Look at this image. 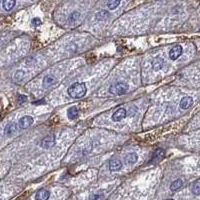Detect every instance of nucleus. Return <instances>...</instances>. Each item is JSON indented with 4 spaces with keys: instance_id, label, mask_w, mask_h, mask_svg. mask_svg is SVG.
I'll list each match as a JSON object with an SVG mask.
<instances>
[{
    "instance_id": "obj_16",
    "label": "nucleus",
    "mask_w": 200,
    "mask_h": 200,
    "mask_svg": "<svg viewBox=\"0 0 200 200\" xmlns=\"http://www.w3.org/2000/svg\"><path fill=\"white\" fill-rule=\"evenodd\" d=\"M182 184H183V182H182L181 179H177L175 181H173L172 182V184L170 185V189H171L172 191H175V190H178L180 188V187L182 186Z\"/></svg>"
},
{
    "instance_id": "obj_5",
    "label": "nucleus",
    "mask_w": 200,
    "mask_h": 200,
    "mask_svg": "<svg viewBox=\"0 0 200 200\" xmlns=\"http://www.w3.org/2000/svg\"><path fill=\"white\" fill-rule=\"evenodd\" d=\"M41 147H43V148H50V147H52L54 144H55V136L54 135H48V136H46L45 138H43L41 140Z\"/></svg>"
},
{
    "instance_id": "obj_23",
    "label": "nucleus",
    "mask_w": 200,
    "mask_h": 200,
    "mask_svg": "<svg viewBox=\"0 0 200 200\" xmlns=\"http://www.w3.org/2000/svg\"><path fill=\"white\" fill-rule=\"evenodd\" d=\"M24 71L23 70H17L15 72V74H14V78L16 80H21L23 77H24Z\"/></svg>"
},
{
    "instance_id": "obj_26",
    "label": "nucleus",
    "mask_w": 200,
    "mask_h": 200,
    "mask_svg": "<svg viewBox=\"0 0 200 200\" xmlns=\"http://www.w3.org/2000/svg\"><path fill=\"white\" fill-rule=\"evenodd\" d=\"M167 200H174V199H167Z\"/></svg>"
},
{
    "instance_id": "obj_8",
    "label": "nucleus",
    "mask_w": 200,
    "mask_h": 200,
    "mask_svg": "<svg viewBox=\"0 0 200 200\" xmlns=\"http://www.w3.org/2000/svg\"><path fill=\"white\" fill-rule=\"evenodd\" d=\"M50 197V192L46 189H40L35 195L36 200H48Z\"/></svg>"
},
{
    "instance_id": "obj_22",
    "label": "nucleus",
    "mask_w": 200,
    "mask_h": 200,
    "mask_svg": "<svg viewBox=\"0 0 200 200\" xmlns=\"http://www.w3.org/2000/svg\"><path fill=\"white\" fill-rule=\"evenodd\" d=\"M192 193L195 195L200 194V182H196V183L192 186Z\"/></svg>"
},
{
    "instance_id": "obj_3",
    "label": "nucleus",
    "mask_w": 200,
    "mask_h": 200,
    "mask_svg": "<svg viewBox=\"0 0 200 200\" xmlns=\"http://www.w3.org/2000/svg\"><path fill=\"white\" fill-rule=\"evenodd\" d=\"M32 123H33V118L29 115H25L19 120L18 125H19V128L21 129H27L29 128V126L32 125Z\"/></svg>"
},
{
    "instance_id": "obj_2",
    "label": "nucleus",
    "mask_w": 200,
    "mask_h": 200,
    "mask_svg": "<svg viewBox=\"0 0 200 200\" xmlns=\"http://www.w3.org/2000/svg\"><path fill=\"white\" fill-rule=\"evenodd\" d=\"M128 90V85L123 82H117L112 84L109 88V92L114 95H123Z\"/></svg>"
},
{
    "instance_id": "obj_7",
    "label": "nucleus",
    "mask_w": 200,
    "mask_h": 200,
    "mask_svg": "<svg viewBox=\"0 0 200 200\" xmlns=\"http://www.w3.org/2000/svg\"><path fill=\"white\" fill-rule=\"evenodd\" d=\"M193 104V99L190 96H185L180 101V108L181 109H187Z\"/></svg>"
},
{
    "instance_id": "obj_11",
    "label": "nucleus",
    "mask_w": 200,
    "mask_h": 200,
    "mask_svg": "<svg viewBox=\"0 0 200 200\" xmlns=\"http://www.w3.org/2000/svg\"><path fill=\"white\" fill-rule=\"evenodd\" d=\"M163 65H164V60L162 58H160V57H157L152 61V68L155 71L160 70L161 68L163 67Z\"/></svg>"
},
{
    "instance_id": "obj_15",
    "label": "nucleus",
    "mask_w": 200,
    "mask_h": 200,
    "mask_svg": "<svg viewBox=\"0 0 200 200\" xmlns=\"http://www.w3.org/2000/svg\"><path fill=\"white\" fill-rule=\"evenodd\" d=\"M77 116H78V110L75 106H72V107L68 109V117H69V119L73 120V119H75Z\"/></svg>"
},
{
    "instance_id": "obj_14",
    "label": "nucleus",
    "mask_w": 200,
    "mask_h": 200,
    "mask_svg": "<svg viewBox=\"0 0 200 200\" xmlns=\"http://www.w3.org/2000/svg\"><path fill=\"white\" fill-rule=\"evenodd\" d=\"M55 82H56V79H55L53 76L47 75V76H45V78L43 79V86L45 88L49 87V86H51V85H53Z\"/></svg>"
},
{
    "instance_id": "obj_9",
    "label": "nucleus",
    "mask_w": 200,
    "mask_h": 200,
    "mask_svg": "<svg viewBox=\"0 0 200 200\" xmlns=\"http://www.w3.org/2000/svg\"><path fill=\"white\" fill-rule=\"evenodd\" d=\"M17 130V124L16 123H9L8 125H6L5 129H4V134L7 136H10L12 134H14Z\"/></svg>"
},
{
    "instance_id": "obj_6",
    "label": "nucleus",
    "mask_w": 200,
    "mask_h": 200,
    "mask_svg": "<svg viewBox=\"0 0 200 200\" xmlns=\"http://www.w3.org/2000/svg\"><path fill=\"white\" fill-rule=\"evenodd\" d=\"M127 116V111L125 108H119L117 109L112 115V120L113 121H121L122 119H124Z\"/></svg>"
},
{
    "instance_id": "obj_4",
    "label": "nucleus",
    "mask_w": 200,
    "mask_h": 200,
    "mask_svg": "<svg viewBox=\"0 0 200 200\" xmlns=\"http://www.w3.org/2000/svg\"><path fill=\"white\" fill-rule=\"evenodd\" d=\"M182 51H183V49H182V47L180 45H175L173 48H171L169 51L170 59H171V60H176L177 58H179V56H181Z\"/></svg>"
},
{
    "instance_id": "obj_25",
    "label": "nucleus",
    "mask_w": 200,
    "mask_h": 200,
    "mask_svg": "<svg viewBox=\"0 0 200 200\" xmlns=\"http://www.w3.org/2000/svg\"><path fill=\"white\" fill-rule=\"evenodd\" d=\"M32 24L35 25V26H37V25H40L41 24V20L39 18H34L32 20Z\"/></svg>"
},
{
    "instance_id": "obj_19",
    "label": "nucleus",
    "mask_w": 200,
    "mask_h": 200,
    "mask_svg": "<svg viewBox=\"0 0 200 200\" xmlns=\"http://www.w3.org/2000/svg\"><path fill=\"white\" fill-rule=\"evenodd\" d=\"M109 16V13L107 11H101V12H98V13L96 14V20H105L107 19Z\"/></svg>"
},
{
    "instance_id": "obj_17",
    "label": "nucleus",
    "mask_w": 200,
    "mask_h": 200,
    "mask_svg": "<svg viewBox=\"0 0 200 200\" xmlns=\"http://www.w3.org/2000/svg\"><path fill=\"white\" fill-rule=\"evenodd\" d=\"M15 4H16L15 1H9V0H7V1H3L2 5H3V8L6 11H9L15 6Z\"/></svg>"
},
{
    "instance_id": "obj_21",
    "label": "nucleus",
    "mask_w": 200,
    "mask_h": 200,
    "mask_svg": "<svg viewBox=\"0 0 200 200\" xmlns=\"http://www.w3.org/2000/svg\"><path fill=\"white\" fill-rule=\"evenodd\" d=\"M89 200H104V195L100 194V193H95V194H91Z\"/></svg>"
},
{
    "instance_id": "obj_24",
    "label": "nucleus",
    "mask_w": 200,
    "mask_h": 200,
    "mask_svg": "<svg viewBox=\"0 0 200 200\" xmlns=\"http://www.w3.org/2000/svg\"><path fill=\"white\" fill-rule=\"evenodd\" d=\"M17 100H18L19 103H23V102H25L27 100V98H26V96H24V95H19L18 99H17Z\"/></svg>"
},
{
    "instance_id": "obj_13",
    "label": "nucleus",
    "mask_w": 200,
    "mask_h": 200,
    "mask_svg": "<svg viewBox=\"0 0 200 200\" xmlns=\"http://www.w3.org/2000/svg\"><path fill=\"white\" fill-rule=\"evenodd\" d=\"M163 157H164V150L159 148V149L155 150V152L153 153L151 160H152V162H154V161H159L162 159Z\"/></svg>"
},
{
    "instance_id": "obj_12",
    "label": "nucleus",
    "mask_w": 200,
    "mask_h": 200,
    "mask_svg": "<svg viewBox=\"0 0 200 200\" xmlns=\"http://www.w3.org/2000/svg\"><path fill=\"white\" fill-rule=\"evenodd\" d=\"M124 160H125L126 164H133V163L136 162V160H137V154L134 153V152L128 153L127 155H125Z\"/></svg>"
},
{
    "instance_id": "obj_18",
    "label": "nucleus",
    "mask_w": 200,
    "mask_h": 200,
    "mask_svg": "<svg viewBox=\"0 0 200 200\" xmlns=\"http://www.w3.org/2000/svg\"><path fill=\"white\" fill-rule=\"evenodd\" d=\"M79 16H80V13H79V12H77V11L72 12V13L69 15V17H68V22H70V23L75 22V21H77V20H78Z\"/></svg>"
},
{
    "instance_id": "obj_20",
    "label": "nucleus",
    "mask_w": 200,
    "mask_h": 200,
    "mask_svg": "<svg viewBox=\"0 0 200 200\" xmlns=\"http://www.w3.org/2000/svg\"><path fill=\"white\" fill-rule=\"evenodd\" d=\"M119 4H120V1H118V0H111V1L107 2V7L109 8V9L113 10L119 6Z\"/></svg>"
},
{
    "instance_id": "obj_10",
    "label": "nucleus",
    "mask_w": 200,
    "mask_h": 200,
    "mask_svg": "<svg viewBox=\"0 0 200 200\" xmlns=\"http://www.w3.org/2000/svg\"><path fill=\"white\" fill-rule=\"evenodd\" d=\"M121 167H122V163H121L120 160H118V159L110 160L109 168H110V170H111V171H117V170H119Z\"/></svg>"
},
{
    "instance_id": "obj_1",
    "label": "nucleus",
    "mask_w": 200,
    "mask_h": 200,
    "mask_svg": "<svg viewBox=\"0 0 200 200\" xmlns=\"http://www.w3.org/2000/svg\"><path fill=\"white\" fill-rule=\"evenodd\" d=\"M86 85L83 82H75L68 88V95L72 98H81L86 94Z\"/></svg>"
}]
</instances>
